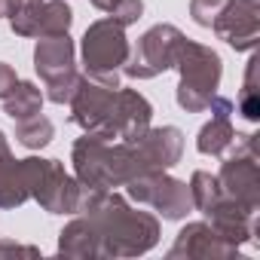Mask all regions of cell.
<instances>
[{
    "label": "cell",
    "instance_id": "6",
    "mask_svg": "<svg viewBox=\"0 0 260 260\" xmlns=\"http://www.w3.org/2000/svg\"><path fill=\"white\" fill-rule=\"evenodd\" d=\"M184 40H187V34L175 25L159 22V25L147 28L138 37L135 49L128 52V58L122 64V74L128 80H153L166 71H175Z\"/></svg>",
    "mask_w": 260,
    "mask_h": 260
},
{
    "label": "cell",
    "instance_id": "1",
    "mask_svg": "<svg viewBox=\"0 0 260 260\" xmlns=\"http://www.w3.org/2000/svg\"><path fill=\"white\" fill-rule=\"evenodd\" d=\"M98 233L104 260L113 257H141L159 242V217L150 211H138L116 190H86L80 199V211Z\"/></svg>",
    "mask_w": 260,
    "mask_h": 260
},
{
    "label": "cell",
    "instance_id": "11",
    "mask_svg": "<svg viewBox=\"0 0 260 260\" xmlns=\"http://www.w3.org/2000/svg\"><path fill=\"white\" fill-rule=\"evenodd\" d=\"M211 31L236 52H254L260 43V4L257 0H226Z\"/></svg>",
    "mask_w": 260,
    "mask_h": 260
},
{
    "label": "cell",
    "instance_id": "5",
    "mask_svg": "<svg viewBox=\"0 0 260 260\" xmlns=\"http://www.w3.org/2000/svg\"><path fill=\"white\" fill-rule=\"evenodd\" d=\"M128 52H132V46H128L125 28L119 22H113L110 16L92 22L80 40V58H83L86 74L98 77L104 83H113V86H119V71H122Z\"/></svg>",
    "mask_w": 260,
    "mask_h": 260
},
{
    "label": "cell",
    "instance_id": "22",
    "mask_svg": "<svg viewBox=\"0 0 260 260\" xmlns=\"http://www.w3.org/2000/svg\"><path fill=\"white\" fill-rule=\"evenodd\" d=\"M74 25V13L68 7V0H46L43 4V16H40V31L37 37H55V34H68Z\"/></svg>",
    "mask_w": 260,
    "mask_h": 260
},
{
    "label": "cell",
    "instance_id": "3",
    "mask_svg": "<svg viewBox=\"0 0 260 260\" xmlns=\"http://www.w3.org/2000/svg\"><path fill=\"white\" fill-rule=\"evenodd\" d=\"M178 89H175V98L181 104V110L187 113H202L208 110L211 98L217 95V86H220V77H223V61L220 55L205 46V43H196V40H184L181 46V55H178Z\"/></svg>",
    "mask_w": 260,
    "mask_h": 260
},
{
    "label": "cell",
    "instance_id": "20",
    "mask_svg": "<svg viewBox=\"0 0 260 260\" xmlns=\"http://www.w3.org/2000/svg\"><path fill=\"white\" fill-rule=\"evenodd\" d=\"M55 138V125L49 116L34 113V116H25V119H16V141L28 150H43L49 141Z\"/></svg>",
    "mask_w": 260,
    "mask_h": 260
},
{
    "label": "cell",
    "instance_id": "7",
    "mask_svg": "<svg viewBox=\"0 0 260 260\" xmlns=\"http://www.w3.org/2000/svg\"><path fill=\"white\" fill-rule=\"evenodd\" d=\"M34 71L40 74L46 86V98L52 104H68L80 74H77V49L71 34H55V37H40L34 46Z\"/></svg>",
    "mask_w": 260,
    "mask_h": 260
},
{
    "label": "cell",
    "instance_id": "18",
    "mask_svg": "<svg viewBox=\"0 0 260 260\" xmlns=\"http://www.w3.org/2000/svg\"><path fill=\"white\" fill-rule=\"evenodd\" d=\"M43 4H46V0H7L4 19L10 22V31L16 37H37Z\"/></svg>",
    "mask_w": 260,
    "mask_h": 260
},
{
    "label": "cell",
    "instance_id": "14",
    "mask_svg": "<svg viewBox=\"0 0 260 260\" xmlns=\"http://www.w3.org/2000/svg\"><path fill=\"white\" fill-rule=\"evenodd\" d=\"M141 156H144V166L150 172H169L181 162V153H184V132L178 125H159V128H147V132L135 141Z\"/></svg>",
    "mask_w": 260,
    "mask_h": 260
},
{
    "label": "cell",
    "instance_id": "2",
    "mask_svg": "<svg viewBox=\"0 0 260 260\" xmlns=\"http://www.w3.org/2000/svg\"><path fill=\"white\" fill-rule=\"evenodd\" d=\"M71 162L74 178L86 190H116L150 172L135 141H107L92 132H83V138L74 141Z\"/></svg>",
    "mask_w": 260,
    "mask_h": 260
},
{
    "label": "cell",
    "instance_id": "9",
    "mask_svg": "<svg viewBox=\"0 0 260 260\" xmlns=\"http://www.w3.org/2000/svg\"><path fill=\"white\" fill-rule=\"evenodd\" d=\"M125 196L138 205H150L153 211L162 214V220H184L190 211H196L190 184L172 178L169 172H147L132 178L125 184Z\"/></svg>",
    "mask_w": 260,
    "mask_h": 260
},
{
    "label": "cell",
    "instance_id": "16",
    "mask_svg": "<svg viewBox=\"0 0 260 260\" xmlns=\"http://www.w3.org/2000/svg\"><path fill=\"white\" fill-rule=\"evenodd\" d=\"M58 254L61 257H74V260H104L101 251V239L95 233V226L77 214L61 233H58Z\"/></svg>",
    "mask_w": 260,
    "mask_h": 260
},
{
    "label": "cell",
    "instance_id": "25",
    "mask_svg": "<svg viewBox=\"0 0 260 260\" xmlns=\"http://www.w3.org/2000/svg\"><path fill=\"white\" fill-rule=\"evenodd\" d=\"M16 86H19V74H16V68L7 64V61H0V101H4Z\"/></svg>",
    "mask_w": 260,
    "mask_h": 260
},
{
    "label": "cell",
    "instance_id": "21",
    "mask_svg": "<svg viewBox=\"0 0 260 260\" xmlns=\"http://www.w3.org/2000/svg\"><path fill=\"white\" fill-rule=\"evenodd\" d=\"M257 68H260V58L251 55L248 68H245V83H242V92L236 98V107L239 113L248 119V122H257L260 119V86H257Z\"/></svg>",
    "mask_w": 260,
    "mask_h": 260
},
{
    "label": "cell",
    "instance_id": "19",
    "mask_svg": "<svg viewBox=\"0 0 260 260\" xmlns=\"http://www.w3.org/2000/svg\"><path fill=\"white\" fill-rule=\"evenodd\" d=\"M43 89L37 83H28V80H19V86L4 98V113L16 122V119H25V116H34L43 110Z\"/></svg>",
    "mask_w": 260,
    "mask_h": 260
},
{
    "label": "cell",
    "instance_id": "26",
    "mask_svg": "<svg viewBox=\"0 0 260 260\" xmlns=\"http://www.w3.org/2000/svg\"><path fill=\"white\" fill-rule=\"evenodd\" d=\"M4 7H7V0H0V16H4Z\"/></svg>",
    "mask_w": 260,
    "mask_h": 260
},
{
    "label": "cell",
    "instance_id": "13",
    "mask_svg": "<svg viewBox=\"0 0 260 260\" xmlns=\"http://www.w3.org/2000/svg\"><path fill=\"white\" fill-rule=\"evenodd\" d=\"M153 122V104L138 89H116L110 110V141H138Z\"/></svg>",
    "mask_w": 260,
    "mask_h": 260
},
{
    "label": "cell",
    "instance_id": "10",
    "mask_svg": "<svg viewBox=\"0 0 260 260\" xmlns=\"http://www.w3.org/2000/svg\"><path fill=\"white\" fill-rule=\"evenodd\" d=\"M116 89L119 86H113V83L80 74V83H77V89H74V95L68 101L71 119L83 128V132H92V135H101V138L110 141V110H113Z\"/></svg>",
    "mask_w": 260,
    "mask_h": 260
},
{
    "label": "cell",
    "instance_id": "24",
    "mask_svg": "<svg viewBox=\"0 0 260 260\" xmlns=\"http://www.w3.org/2000/svg\"><path fill=\"white\" fill-rule=\"evenodd\" d=\"M141 16H144V0H116V7L110 10V19L119 22L122 28L135 25Z\"/></svg>",
    "mask_w": 260,
    "mask_h": 260
},
{
    "label": "cell",
    "instance_id": "8",
    "mask_svg": "<svg viewBox=\"0 0 260 260\" xmlns=\"http://www.w3.org/2000/svg\"><path fill=\"white\" fill-rule=\"evenodd\" d=\"M217 181L226 196H233L248 211L260 208V162H257V135L236 132L233 153L223 159Z\"/></svg>",
    "mask_w": 260,
    "mask_h": 260
},
{
    "label": "cell",
    "instance_id": "15",
    "mask_svg": "<svg viewBox=\"0 0 260 260\" xmlns=\"http://www.w3.org/2000/svg\"><path fill=\"white\" fill-rule=\"evenodd\" d=\"M31 199L28 193V178H25V162L13 156L7 135L0 132V211L19 208Z\"/></svg>",
    "mask_w": 260,
    "mask_h": 260
},
{
    "label": "cell",
    "instance_id": "4",
    "mask_svg": "<svg viewBox=\"0 0 260 260\" xmlns=\"http://www.w3.org/2000/svg\"><path fill=\"white\" fill-rule=\"evenodd\" d=\"M22 162H25L28 193L46 214H77L80 211L83 184L64 169V162L43 159V156H28Z\"/></svg>",
    "mask_w": 260,
    "mask_h": 260
},
{
    "label": "cell",
    "instance_id": "17",
    "mask_svg": "<svg viewBox=\"0 0 260 260\" xmlns=\"http://www.w3.org/2000/svg\"><path fill=\"white\" fill-rule=\"evenodd\" d=\"M236 141V128L230 116L211 113V119L199 128V138H196V150L202 156H223Z\"/></svg>",
    "mask_w": 260,
    "mask_h": 260
},
{
    "label": "cell",
    "instance_id": "23",
    "mask_svg": "<svg viewBox=\"0 0 260 260\" xmlns=\"http://www.w3.org/2000/svg\"><path fill=\"white\" fill-rule=\"evenodd\" d=\"M223 7H226V0H190V19L199 28H211Z\"/></svg>",
    "mask_w": 260,
    "mask_h": 260
},
{
    "label": "cell",
    "instance_id": "12",
    "mask_svg": "<svg viewBox=\"0 0 260 260\" xmlns=\"http://www.w3.org/2000/svg\"><path fill=\"white\" fill-rule=\"evenodd\" d=\"M169 257H187V260H230L239 257V245L226 242L208 220H193L187 223L178 236L175 245L169 248Z\"/></svg>",
    "mask_w": 260,
    "mask_h": 260
}]
</instances>
